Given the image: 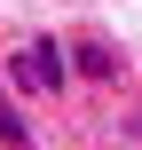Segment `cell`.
I'll return each mask as SVG.
<instances>
[{"instance_id": "obj_3", "label": "cell", "mask_w": 142, "mask_h": 150, "mask_svg": "<svg viewBox=\"0 0 142 150\" xmlns=\"http://www.w3.org/2000/svg\"><path fill=\"white\" fill-rule=\"evenodd\" d=\"M0 142H8V150H24V119L8 111V95H0Z\"/></svg>"}, {"instance_id": "obj_2", "label": "cell", "mask_w": 142, "mask_h": 150, "mask_svg": "<svg viewBox=\"0 0 142 150\" xmlns=\"http://www.w3.org/2000/svg\"><path fill=\"white\" fill-rule=\"evenodd\" d=\"M71 55H79V79H119V55H111L103 40H79Z\"/></svg>"}, {"instance_id": "obj_1", "label": "cell", "mask_w": 142, "mask_h": 150, "mask_svg": "<svg viewBox=\"0 0 142 150\" xmlns=\"http://www.w3.org/2000/svg\"><path fill=\"white\" fill-rule=\"evenodd\" d=\"M8 79H16V87H40V95H63V87H71V63H63L55 40H32V47L8 55Z\"/></svg>"}]
</instances>
